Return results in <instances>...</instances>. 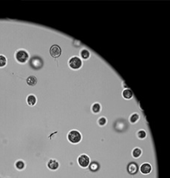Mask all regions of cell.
I'll return each mask as SVG.
<instances>
[{
    "label": "cell",
    "mask_w": 170,
    "mask_h": 178,
    "mask_svg": "<svg viewBox=\"0 0 170 178\" xmlns=\"http://www.w3.org/2000/svg\"><path fill=\"white\" fill-rule=\"evenodd\" d=\"M50 53H51V55L53 57L57 58L61 54V48L58 45H53L51 46V49H50Z\"/></svg>",
    "instance_id": "cell-5"
},
{
    "label": "cell",
    "mask_w": 170,
    "mask_h": 178,
    "mask_svg": "<svg viewBox=\"0 0 170 178\" xmlns=\"http://www.w3.org/2000/svg\"><path fill=\"white\" fill-rule=\"evenodd\" d=\"M101 105L99 104V103H98V102H96V103H95V104H93L92 106V111L93 113H95V114H98V113H99L100 111H101Z\"/></svg>",
    "instance_id": "cell-13"
},
{
    "label": "cell",
    "mask_w": 170,
    "mask_h": 178,
    "mask_svg": "<svg viewBox=\"0 0 170 178\" xmlns=\"http://www.w3.org/2000/svg\"><path fill=\"white\" fill-rule=\"evenodd\" d=\"M140 170H141V172L143 174H148L150 173L151 171H152V166L149 163H145L141 165Z\"/></svg>",
    "instance_id": "cell-7"
},
{
    "label": "cell",
    "mask_w": 170,
    "mask_h": 178,
    "mask_svg": "<svg viewBox=\"0 0 170 178\" xmlns=\"http://www.w3.org/2000/svg\"><path fill=\"white\" fill-rule=\"evenodd\" d=\"M67 138L69 141L72 143H78L81 140V134L76 130H73L70 131Z\"/></svg>",
    "instance_id": "cell-1"
},
{
    "label": "cell",
    "mask_w": 170,
    "mask_h": 178,
    "mask_svg": "<svg viewBox=\"0 0 170 178\" xmlns=\"http://www.w3.org/2000/svg\"><path fill=\"white\" fill-rule=\"evenodd\" d=\"M7 64V59L3 55H0V67H4Z\"/></svg>",
    "instance_id": "cell-19"
},
{
    "label": "cell",
    "mask_w": 170,
    "mask_h": 178,
    "mask_svg": "<svg viewBox=\"0 0 170 178\" xmlns=\"http://www.w3.org/2000/svg\"><path fill=\"white\" fill-rule=\"evenodd\" d=\"M90 170L92 171H96L97 170H98V169H99V165H98V163H97L93 162V163H91V165H90Z\"/></svg>",
    "instance_id": "cell-18"
},
{
    "label": "cell",
    "mask_w": 170,
    "mask_h": 178,
    "mask_svg": "<svg viewBox=\"0 0 170 178\" xmlns=\"http://www.w3.org/2000/svg\"><path fill=\"white\" fill-rule=\"evenodd\" d=\"M127 169H128V171H129V174H135L137 172V171H138V166H137V165L135 164V163H131L128 165Z\"/></svg>",
    "instance_id": "cell-9"
},
{
    "label": "cell",
    "mask_w": 170,
    "mask_h": 178,
    "mask_svg": "<svg viewBox=\"0 0 170 178\" xmlns=\"http://www.w3.org/2000/svg\"><path fill=\"white\" fill-rule=\"evenodd\" d=\"M16 168L18 170H22L24 168V163L22 160H18L16 163Z\"/></svg>",
    "instance_id": "cell-17"
},
{
    "label": "cell",
    "mask_w": 170,
    "mask_h": 178,
    "mask_svg": "<svg viewBox=\"0 0 170 178\" xmlns=\"http://www.w3.org/2000/svg\"><path fill=\"white\" fill-rule=\"evenodd\" d=\"M122 95H123V96H124L125 99H127V100H129V99H131V98L133 97V91H132L130 89L127 88V89H125L124 91H123V93H122Z\"/></svg>",
    "instance_id": "cell-11"
},
{
    "label": "cell",
    "mask_w": 170,
    "mask_h": 178,
    "mask_svg": "<svg viewBox=\"0 0 170 178\" xmlns=\"http://www.w3.org/2000/svg\"><path fill=\"white\" fill-rule=\"evenodd\" d=\"M138 137L139 139H144L147 137V133L144 130H140L138 132Z\"/></svg>",
    "instance_id": "cell-20"
},
{
    "label": "cell",
    "mask_w": 170,
    "mask_h": 178,
    "mask_svg": "<svg viewBox=\"0 0 170 178\" xmlns=\"http://www.w3.org/2000/svg\"><path fill=\"white\" fill-rule=\"evenodd\" d=\"M90 162V157L87 155H86V154H81V155H80L78 157V164H79L80 166H81L83 168H86V167L89 166Z\"/></svg>",
    "instance_id": "cell-4"
},
{
    "label": "cell",
    "mask_w": 170,
    "mask_h": 178,
    "mask_svg": "<svg viewBox=\"0 0 170 178\" xmlns=\"http://www.w3.org/2000/svg\"><path fill=\"white\" fill-rule=\"evenodd\" d=\"M16 58L21 63H24L27 62V60L29 58V55L28 52L24 50H19L16 52Z\"/></svg>",
    "instance_id": "cell-2"
},
{
    "label": "cell",
    "mask_w": 170,
    "mask_h": 178,
    "mask_svg": "<svg viewBox=\"0 0 170 178\" xmlns=\"http://www.w3.org/2000/svg\"><path fill=\"white\" fill-rule=\"evenodd\" d=\"M138 119H139V115L138 114H133L131 115V117L129 118V121L132 123H135L138 121Z\"/></svg>",
    "instance_id": "cell-16"
},
{
    "label": "cell",
    "mask_w": 170,
    "mask_h": 178,
    "mask_svg": "<svg viewBox=\"0 0 170 178\" xmlns=\"http://www.w3.org/2000/svg\"><path fill=\"white\" fill-rule=\"evenodd\" d=\"M27 83L28 85L30 86H34L36 85L37 83V79L35 76H30L27 79Z\"/></svg>",
    "instance_id": "cell-10"
},
{
    "label": "cell",
    "mask_w": 170,
    "mask_h": 178,
    "mask_svg": "<svg viewBox=\"0 0 170 178\" xmlns=\"http://www.w3.org/2000/svg\"><path fill=\"white\" fill-rule=\"evenodd\" d=\"M69 65L70 68L73 69L77 70V69L80 68L82 65V62L81 60L79 59L77 56H73L72 58H70L69 60Z\"/></svg>",
    "instance_id": "cell-3"
},
{
    "label": "cell",
    "mask_w": 170,
    "mask_h": 178,
    "mask_svg": "<svg viewBox=\"0 0 170 178\" xmlns=\"http://www.w3.org/2000/svg\"><path fill=\"white\" fill-rule=\"evenodd\" d=\"M59 164L55 160H50L47 163V167L51 170H56L59 168Z\"/></svg>",
    "instance_id": "cell-8"
},
{
    "label": "cell",
    "mask_w": 170,
    "mask_h": 178,
    "mask_svg": "<svg viewBox=\"0 0 170 178\" xmlns=\"http://www.w3.org/2000/svg\"><path fill=\"white\" fill-rule=\"evenodd\" d=\"M98 123L101 126L102 125H104L106 123V119L105 117H100V118L98 119Z\"/></svg>",
    "instance_id": "cell-21"
},
{
    "label": "cell",
    "mask_w": 170,
    "mask_h": 178,
    "mask_svg": "<svg viewBox=\"0 0 170 178\" xmlns=\"http://www.w3.org/2000/svg\"><path fill=\"white\" fill-rule=\"evenodd\" d=\"M27 102H28V105H30V106L34 105L36 103V97L33 94L29 95L27 98Z\"/></svg>",
    "instance_id": "cell-12"
},
{
    "label": "cell",
    "mask_w": 170,
    "mask_h": 178,
    "mask_svg": "<svg viewBox=\"0 0 170 178\" xmlns=\"http://www.w3.org/2000/svg\"><path fill=\"white\" fill-rule=\"evenodd\" d=\"M141 154H142V151L139 148H135L133 151V156L135 158H138L139 157H141Z\"/></svg>",
    "instance_id": "cell-14"
},
{
    "label": "cell",
    "mask_w": 170,
    "mask_h": 178,
    "mask_svg": "<svg viewBox=\"0 0 170 178\" xmlns=\"http://www.w3.org/2000/svg\"><path fill=\"white\" fill-rule=\"evenodd\" d=\"M90 52L87 50H86V49H84V50L81 51V56L83 59H87L90 57Z\"/></svg>",
    "instance_id": "cell-15"
},
{
    "label": "cell",
    "mask_w": 170,
    "mask_h": 178,
    "mask_svg": "<svg viewBox=\"0 0 170 178\" xmlns=\"http://www.w3.org/2000/svg\"><path fill=\"white\" fill-rule=\"evenodd\" d=\"M42 65H43L42 60L39 58H37V57L33 58L30 61V65H31L33 68L34 69L41 68L42 67Z\"/></svg>",
    "instance_id": "cell-6"
}]
</instances>
